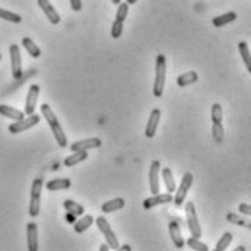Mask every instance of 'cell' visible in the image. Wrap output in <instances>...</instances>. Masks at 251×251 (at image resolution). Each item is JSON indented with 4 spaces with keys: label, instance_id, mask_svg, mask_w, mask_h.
I'll return each instance as SVG.
<instances>
[{
    "label": "cell",
    "instance_id": "8992f818",
    "mask_svg": "<svg viewBox=\"0 0 251 251\" xmlns=\"http://www.w3.org/2000/svg\"><path fill=\"white\" fill-rule=\"evenodd\" d=\"M42 186H44V180L38 177L32 181V187H31V202H29V215L32 218L39 215L41 211V192H42Z\"/></svg>",
    "mask_w": 251,
    "mask_h": 251
},
{
    "label": "cell",
    "instance_id": "83f0119b",
    "mask_svg": "<svg viewBox=\"0 0 251 251\" xmlns=\"http://www.w3.org/2000/svg\"><path fill=\"white\" fill-rule=\"evenodd\" d=\"M238 51H240V55H241V58L244 61V66H246L247 72L251 74V51L249 45H247V42L241 41L238 44Z\"/></svg>",
    "mask_w": 251,
    "mask_h": 251
},
{
    "label": "cell",
    "instance_id": "4316f807",
    "mask_svg": "<svg viewBox=\"0 0 251 251\" xmlns=\"http://www.w3.org/2000/svg\"><path fill=\"white\" fill-rule=\"evenodd\" d=\"M93 216L92 215H84L81 216L80 219H77V222H74V231L77 234H83L86 229H89L93 224Z\"/></svg>",
    "mask_w": 251,
    "mask_h": 251
},
{
    "label": "cell",
    "instance_id": "e575fe53",
    "mask_svg": "<svg viewBox=\"0 0 251 251\" xmlns=\"http://www.w3.org/2000/svg\"><path fill=\"white\" fill-rule=\"evenodd\" d=\"M70 4H72V9L74 12H80L83 4H81V0H70Z\"/></svg>",
    "mask_w": 251,
    "mask_h": 251
},
{
    "label": "cell",
    "instance_id": "ab89813d",
    "mask_svg": "<svg viewBox=\"0 0 251 251\" xmlns=\"http://www.w3.org/2000/svg\"><path fill=\"white\" fill-rule=\"evenodd\" d=\"M121 1H122V0H112V3H113V4H119Z\"/></svg>",
    "mask_w": 251,
    "mask_h": 251
},
{
    "label": "cell",
    "instance_id": "5bb4252c",
    "mask_svg": "<svg viewBox=\"0 0 251 251\" xmlns=\"http://www.w3.org/2000/svg\"><path fill=\"white\" fill-rule=\"evenodd\" d=\"M36 1H38V6L41 7V10L45 13V16L48 18V21L52 25H58L61 22V16L58 15V12L55 10V7L51 4L50 0H36Z\"/></svg>",
    "mask_w": 251,
    "mask_h": 251
},
{
    "label": "cell",
    "instance_id": "8d00e7d4",
    "mask_svg": "<svg viewBox=\"0 0 251 251\" xmlns=\"http://www.w3.org/2000/svg\"><path fill=\"white\" fill-rule=\"evenodd\" d=\"M137 1H138V0H126V3H128V4H135Z\"/></svg>",
    "mask_w": 251,
    "mask_h": 251
},
{
    "label": "cell",
    "instance_id": "8fae6325",
    "mask_svg": "<svg viewBox=\"0 0 251 251\" xmlns=\"http://www.w3.org/2000/svg\"><path fill=\"white\" fill-rule=\"evenodd\" d=\"M173 202V195L172 193H157V195H152L151 198H147L143 202L144 209H152L158 205H164V203H170Z\"/></svg>",
    "mask_w": 251,
    "mask_h": 251
},
{
    "label": "cell",
    "instance_id": "ffe728a7",
    "mask_svg": "<svg viewBox=\"0 0 251 251\" xmlns=\"http://www.w3.org/2000/svg\"><path fill=\"white\" fill-rule=\"evenodd\" d=\"M0 115L4 118L13 119V121H19V119L25 118V112L12 108V106H7V105H0Z\"/></svg>",
    "mask_w": 251,
    "mask_h": 251
},
{
    "label": "cell",
    "instance_id": "52a82bcc",
    "mask_svg": "<svg viewBox=\"0 0 251 251\" xmlns=\"http://www.w3.org/2000/svg\"><path fill=\"white\" fill-rule=\"evenodd\" d=\"M192 184H193V175H192L190 172H186V173L183 175V177H181L180 186L176 189V196L173 198V202H175V205H176L177 208H180V206L184 203L186 196H187V193H189Z\"/></svg>",
    "mask_w": 251,
    "mask_h": 251
},
{
    "label": "cell",
    "instance_id": "4fadbf2b",
    "mask_svg": "<svg viewBox=\"0 0 251 251\" xmlns=\"http://www.w3.org/2000/svg\"><path fill=\"white\" fill-rule=\"evenodd\" d=\"M160 118H161V110L158 108L152 109L151 113H150L147 126H145V137H147V138H154V137H155L158 124H160Z\"/></svg>",
    "mask_w": 251,
    "mask_h": 251
},
{
    "label": "cell",
    "instance_id": "d6a6232c",
    "mask_svg": "<svg viewBox=\"0 0 251 251\" xmlns=\"http://www.w3.org/2000/svg\"><path fill=\"white\" fill-rule=\"evenodd\" d=\"M186 244L192 249V250H196V251H208L209 250V247L206 246V244H203L202 241H201V238H195V237H190V238H187L186 240Z\"/></svg>",
    "mask_w": 251,
    "mask_h": 251
},
{
    "label": "cell",
    "instance_id": "f35d334b",
    "mask_svg": "<svg viewBox=\"0 0 251 251\" xmlns=\"http://www.w3.org/2000/svg\"><path fill=\"white\" fill-rule=\"evenodd\" d=\"M235 250H237V251H246V247H237Z\"/></svg>",
    "mask_w": 251,
    "mask_h": 251
},
{
    "label": "cell",
    "instance_id": "ba28073f",
    "mask_svg": "<svg viewBox=\"0 0 251 251\" xmlns=\"http://www.w3.org/2000/svg\"><path fill=\"white\" fill-rule=\"evenodd\" d=\"M96 225H98V228H99L100 234H103V237H105L106 243L109 244L110 250H118V249H119V241H118V238H116L115 232L112 231V228H110V225H109L108 219H106V218H103V216H99V218L96 219Z\"/></svg>",
    "mask_w": 251,
    "mask_h": 251
},
{
    "label": "cell",
    "instance_id": "7c38bea8",
    "mask_svg": "<svg viewBox=\"0 0 251 251\" xmlns=\"http://www.w3.org/2000/svg\"><path fill=\"white\" fill-rule=\"evenodd\" d=\"M160 170L161 163L158 160H154L150 167V190L152 195L160 193Z\"/></svg>",
    "mask_w": 251,
    "mask_h": 251
},
{
    "label": "cell",
    "instance_id": "5b68a950",
    "mask_svg": "<svg viewBox=\"0 0 251 251\" xmlns=\"http://www.w3.org/2000/svg\"><path fill=\"white\" fill-rule=\"evenodd\" d=\"M128 10H129V4L126 1H121L118 12H116V18L112 24V29H110V35L113 39L121 38L122 32H124V22L128 16Z\"/></svg>",
    "mask_w": 251,
    "mask_h": 251
},
{
    "label": "cell",
    "instance_id": "74e56055",
    "mask_svg": "<svg viewBox=\"0 0 251 251\" xmlns=\"http://www.w3.org/2000/svg\"><path fill=\"white\" fill-rule=\"evenodd\" d=\"M121 250H126V251H129V250H131V247H128V246H125V247H121Z\"/></svg>",
    "mask_w": 251,
    "mask_h": 251
},
{
    "label": "cell",
    "instance_id": "7a4b0ae2",
    "mask_svg": "<svg viewBox=\"0 0 251 251\" xmlns=\"http://www.w3.org/2000/svg\"><path fill=\"white\" fill-rule=\"evenodd\" d=\"M166 74H167V61L163 54L155 57V78H154V87L152 95L155 98H161L166 86Z\"/></svg>",
    "mask_w": 251,
    "mask_h": 251
},
{
    "label": "cell",
    "instance_id": "484cf974",
    "mask_svg": "<svg viewBox=\"0 0 251 251\" xmlns=\"http://www.w3.org/2000/svg\"><path fill=\"white\" fill-rule=\"evenodd\" d=\"M237 19V13L235 12H228V13H224L221 16H216L212 19V25L215 28H221V26H225L231 22H234Z\"/></svg>",
    "mask_w": 251,
    "mask_h": 251
},
{
    "label": "cell",
    "instance_id": "9a60e30c",
    "mask_svg": "<svg viewBox=\"0 0 251 251\" xmlns=\"http://www.w3.org/2000/svg\"><path fill=\"white\" fill-rule=\"evenodd\" d=\"M39 86L38 84H32L28 90V95H26V102H25V115H32L35 113L36 102H38V98H39Z\"/></svg>",
    "mask_w": 251,
    "mask_h": 251
},
{
    "label": "cell",
    "instance_id": "7402d4cb",
    "mask_svg": "<svg viewBox=\"0 0 251 251\" xmlns=\"http://www.w3.org/2000/svg\"><path fill=\"white\" fill-rule=\"evenodd\" d=\"M87 157H89L87 151H73L72 155L66 157L64 166H66V167H73V166H75V164H78V163L87 160Z\"/></svg>",
    "mask_w": 251,
    "mask_h": 251
},
{
    "label": "cell",
    "instance_id": "836d02e7",
    "mask_svg": "<svg viewBox=\"0 0 251 251\" xmlns=\"http://www.w3.org/2000/svg\"><path fill=\"white\" fill-rule=\"evenodd\" d=\"M238 211H240V214H243V215L251 216V205L250 203H240Z\"/></svg>",
    "mask_w": 251,
    "mask_h": 251
},
{
    "label": "cell",
    "instance_id": "cb8c5ba5",
    "mask_svg": "<svg viewBox=\"0 0 251 251\" xmlns=\"http://www.w3.org/2000/svg\"><path fill=\"white\" fill-rule=\"evenodd\" d=\"M198 80H199L198 73L186 72V73H183V74H180L179 77H177V80H176V83H177V86H179V87H186V86H190V84L196 83Z\"/></svg>",
    "mask_w": 251,
    "mask_h": 251
},
{
    "label": "cell",
    "instance_id": "f1b7e54d",
    "mask_svg": "<svg viewBox=\"0 0 251 251\" xmlns=\"http://www.w3.org/2000/svg\"><path fill=\"white\" fill-rule=\"evenodd\" d=\"M22 45H24V48L28 51V54H29L32 58H38V57H41V48H38V45H36L35 42H34L31 38L25 36V38L22 39Z\"/></svg>",
    "mask_w": 251,
    "mask_h": 251
},
{
    "label": "cell",
    "instance_id": "d6986e66",
    "mask_svg": "<svg viewBox=\"0 0 251 251\" xmlns=\"http://www.w3.org/2000/svg\"><path fill=\"white\" fill-rule=\"evenodd\" d=\"M226 221L229 224H234V225L251 229V219L246 218V215H243V214L240 215V214H235V212H229V214H226Z\"/></svg>",
    "mask_w": 251,
    "mask_h": 251
},
{
    "label": "cell",
    "instance_id": "60d3db41",
    "mask_svg": "<svg viewBox=\"0 0 251 251\" xmlns=\"http://www.w3.org/2000/svg\"><path fill=\"white\" fill-rule=\"evenodd\" d=\"M0 60H1V54H0Z\"/></svg>",
    "mask_w": 251,
    "mask_h": 251
},
{
    "label": "cell",
    "instance_id": "30bf717a",
    "mask_svg": "<svg viewBox=\"0 0 251 251\" xmlns=\"http://www.w3.org/2000/svg\"><path fill=\"white\" fill-rule=\"evenodd\" d=\"M10 52V67H12V75L15 80H19L22 77V57H21V50L19 45L12 44L9 48Z\"/></svg>",
    "mask_w": 251,
    "mask_h": 251
},
{
    "label": "cell",
    "instance_id": "e0dca14e",
    "mask_svg": "<svg viewBox=\"0 0 251 251\" xmlns=\"http://www.w3.org/2000/svg\"><path fill=\"white\" fill-rule=\"evenodd\" d=\"M26 243H28V250L38 251V225L35 222H29L26 225Z\"/></svg>",
    "mask_w": 251,
    "mask_h": 251
},
{
    "label": "cell",
    "instance_id": "603a6c76",
    "mask_svg": "<svg viewBox=\"0 0 251 251\" xmlns=\"http://www.w3.org/2000/svg\"><path fill=\"white\" fill-rule=\"evenodd\" d=\"M125 206V201L122 198H115L112 201H108L102 205V212L110 214V212H116L119 209H122Z\"/></svg>",
    "mask_w": 251,
    "mask_h": 251
},
{
    "label": "cell",
    "instance_id": "d4e9b609",
    "mask_svg": "<svg viewBox=\"0 0 251 251\" xmlns=\"http://www.w3.org/2000/svg\"><path fill=\"white\" fill-rule=\"evenodd\" d=\"M72 187V180L70 179H54L50 180L47 183V189L51 190V192H55V190H67Z\"/></svg>",
    "mask_w": 251,
    "mask_h": 251
},
{
    "label": "cell",
    "instance_id": "44dd1931",
    "mask_svg": "<svg viewBox=\"0 0 251 251\" xmlns=\"http://www.w3.org/2000/svg\"><path fill=\"white\" fill-rule=\"evenodd\" d=\"M161 176H163V180H164V184H166L167 192H169V193L176 192L177 186H176V180H175L173 172L170 170V167H164V169L161 170Z\"/></svg>",
    "mask_w": 251,
    "mask_h": 251
},
{
    "label": "cell",
    "instance_id": "d590c367",
    "mask_svg": "<svg viewBox=\"0 0 251 251\" xmlns=\"http://www.w3.org/2000/svg\"><path fill=\"white\" fill-rule=\"evenodd\" d=\"M108 250H110L109 244H102V246L99 247V251H108Z\"/></svg>",
    "mask_w": 251,
    "mask_h": 251
},
{
    "label": "cell",
    "instance_id": "3957f363",
    "mask_svg": "<svg viewBox=\"0 0 251 251\" xmlns=\"http://www.w3.org/2000/svg\"><path fill=\"white\" fill-rule=\"evenodd\" d=\"M211 119H212V138L216 144H221L224 141V125H222V119H224V112L222 106L219 103H214L211 109Z\"/></svg>",
    "mask_w": 251,
    "mask_h": 251
},
{
    "label": "cell",
    "instance_id": "1f68e13d",
    "mask_svg": "<svg viewBox=\"0 0 251 251\" xmlns=\"http://www.w3.org/2000/svg\"><path fill=\"white\" fill-rule=\"evenodd\" d=\"M231 241H232V234H231V232H224L222 237H221V238L218 240V243H216L215 251L226 250L228 246L231 244Z\"/></svg>",
    "mask_w": 251,
    "mask_h": 251
},
{
    "label": "cell",
    "instance_id": "9c48e42d",
    "mask_svg": "<svg viewBox=\"0 0 251 251\" xmlns=\"http://www.w3.org/2000/svg\"><path fill=\"white\" fill-rule=\"evenodd\" d=\"M39 121H41V118L35 115V113H32V115H28V118H24V119H19V121H16V122H13V124H10L9 125V132L10 134H19V132H24V131H26V129H31L32 126H35L39 124Z\"/></svg>",
    "mask_w": 251,
    "mask_h": 251
},
{
    "label": "cell",
    "instance_id": "2e32d148",
    "mask_svg": "<svg viewBox=\"0 0 251 251\" xmlns=\"http://www.w3.org/2000/svg\"><path fill=\"white\" fill-rule=\"evenodd\" d=\"M102 145L100 138H86V140H81V141H75L70 145L72 151H89V150H93V148H99Z\"/></svg>",
    "mask_w": 251,
    "mask_h": 251
},
{
    "label": "cell",
    "instance_id": "277c9868",
    "mask_svg": "<svg viewBox=\"0 0 251 251\" xmlns=\"http://www.w3.org/2000/svg\"><path fill=\"white\" fill-rule=\"evenodd\" d=\"M184 211H186L187 226H189V231H190L192 237L201 238V237H202V228H201V224H199V219H198V214H196V206H195V203H193L192 201L186 202Z\"/></svg>",
    "mask_w": 251,
    "mask_h": 251
},
{
    "label": "cell",
    "instance_id": "6da1fadb",
    "mask_svg": "<svg viewBox=\"0 0 251 251\" xmlns=\"http://www.w3.org/2000/svg\"><path fill=\"white\" fill-rule=\"evenodd\" d=\"M41 113H42V116L45 118V121L48 122V125H50V128H51V131H52V134H54V138H55L57 144H58L61 148H66V147H67V135H66V132L63 131V128H61V125H60V122H58L55 113L52 112V109L50 108L48 103H42V106H41Z\"/></svg>",
    "mask_w": 251,
    "mask_h": 251
},
{
    "label": "cell",
    "instance_id": "f546056e",
    "mask_svg": "<svg viewBox=\"0 0 251 251\" xmlns=\"http://www.w3.org/2000/svg\"><path fill=\"white\" fill-rule=\"evenodd\" d=\"M63 206L67 211V214H70L73 216H81L84 214V208L80 203L74 202V201H66L63 203Z\"/></svg>",
    "mask_w": 251,
    "mask_h": 251
},
{
    "label": "cell",
    "instance_id": "ac0fdd59",
    "mask_svg": "<svg viewBox=\"0 0 251 251\" xmlns=\"http://www.w3.org/2000/svg\"><path fill=\"white\" fill-rule=\"evenodd\" d=\"M169 232H170V238L173 241V244L176 246V249H183L184 247V238L181 235V231H180L179 224L176 221H172L169 224Z\"/></svg>",
    "mask_w": 251,
    "mask_h": 251
},
{
    "label": "cell",
    "instance_id": "4dcf8cb0",
    "mask_svg": "<svg viewBox=\"0 0 251 251\" xmlns=\"http://www.w3.org/2000/svg\"><path fill=\"white\" fill-rule=\"evenodd\" d=\"M0 19H4V21L12 22V24H21V22H22L21 15L13 13V12H10V10H4V9H1V7H0Z\"/></svg>",
    "mask_w": 251,
    "mask_h": 251
}]
</instances>
